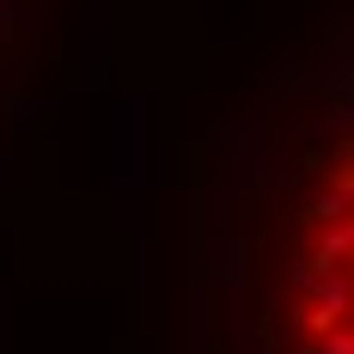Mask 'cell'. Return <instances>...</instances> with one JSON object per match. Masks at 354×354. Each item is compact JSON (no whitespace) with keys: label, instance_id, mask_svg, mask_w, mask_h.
I'll use <instances>...</instances> for the list:
<instances>
[{"label":"cell","instance_id":"cell-2","mask_svg":"<svg viewBox=\"0 0 354 354\" xmlns=\"http://www.w3.org/2000/svg\"><path fill=\"white\" fill-rule=\"evenodd\" d=\"M12 19H19V0H0V43H6V31H12Z\"/></svg>","mask_w":354,"mask_h":354},{"label":"cell","instance_id":"cell-1","mask_svg":"<svg viewBox=\"0 0 354 354\" xmlns=\"http://www.w3.org/2000/svg\"><path fill=\"white\" fill-rule=\"evenodd\" d=\"M257 354H348V104L342 73L287 147L239 263Z\"/></svg>","mask_w":354,"mask_h":354}]
</instances>
